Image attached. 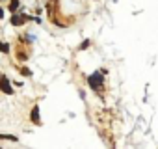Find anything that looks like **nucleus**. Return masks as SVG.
<instances>
[{"label": "nucleus", "instance_id": "1a4fd4ad", "mask_svg": "<svg viewBox=\"0 0 158 149\" xmlns=\"http://www.w3.org/2000/svg\"><path fill=\"white\" fill-rule=\"evenodd\" d=\"M0 77H2V74H0Z\"/></svg>", "mask_w": 158, "mask_h": 149}, {"label": "nucleus", "instance_id": "39448f33", "mask_svg": "<svg viewBox=\"0 0 158 149\" xmlns=\"http://www.w3.org/2000/svg\"><path fill=\"white\" fill-rule=\"evenodd\" d=\"M19 8V0H11V4H10V11H15Z\"/></svg>", "mask_w": 158, "mask_h": 149}, {"label": "nucleus", "instance_id": "7ed1b4c3", "mask_svg": "<svg viewBox=\"0 0 158 149\" xmlns=\"http://www.w3.org/2000/svg\"><path fill=\"white\" fill-rule=\"evenodd\" d=\"M24 21H26V15H13V17H11V24H15V26L23 24Z\"/></svg>", "mask_w": 158, "mask_h": 149}, {"label": "nucleus", "instance_id": "6e6552de", "mask_svg": "<svg viewBox=\"0 0 158 149\" xmlns=\"http://www.w3.org/2000/svg\"><path fill=\"white\" fill-rule=\"evenodd\" d=\"M2 15H4V11H2V10H0V17H2Z\"/></svg>", "mask_w": 158, "mask_h": 149}, {"label": "nucleus", "instance_id": "f257e3e1", "mask_svg": "<svg viewBox=\"0 0 158 149\" xmlns=\"http://www.w3.org/2000/svg\"><path fill=\"white\" fill-rule=\"evenodd\" d=\"M102 79H104V77H101V73H95V74H91V77L88 79V82H89V86H91L93 90H97V88H101Z\"/></svg>", "mask_w": 158, "mask_h": 149}, {"label": "nucleus", "instance_id": "20e7f679", "mask_svg": "<svg viewBox=\"0 0 158 149\" xmlns=\"http://www.w3.org/2000/svg\"><path fill=\"white\" fill-rule=\"evenodd\" d=\"M32 121L34 123H39V108L37 106H34V110H32Z\"/></svg>", "mask_w": 158, "mask_h": 149}, {"label": "nucleus", "instance_id": "f03ea898", "mask_svg": "<svg viewBox=\"0 0 158 149\" xmlns=\"http://www.w3.org/2000/svg\"><path fill=\"white\" fill-rule=\"evenodd\" d=\"M0 90H2L4 93H13L11 84H10V80H8L6 77H0Z\"/></svg>", "mask_w": 158, "mask_h": 149}, {"label": "nucleus", "instance_id": "0eeeda50", "mask_svg": "<svg viewBox=\"0 0 158 149\" xmlns=\"http://www.w3.org/2000/svg\"><path fill=\"white\" fill-rule=\"evenodd\" d=\"M0 138H2V140H17V136H11V134H0Z\"/></svg>", "mask_w": 158, "mask_h": 149}, {"label": "nucleus", "instance_id": "423d86ee", "mask_svg": "<svg viewBox=\"0 0 158 149\" xmlns=\"http://www.w3.org/2000/svg\"><path fill=\"white\" fill-rule=\"evenodd\" d=\"M0 52H10V45L8 43H0Z\"/></svg>", "mask_w": 158, "mask_h": 149}]
</instances>
